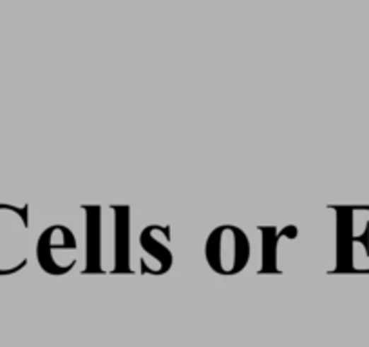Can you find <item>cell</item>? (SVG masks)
Listing matches in <instances>:
<instances>
[{
	"label": "cell",
	"instance_id": "cell-1",
	"mask_svg": "<svg viewBox=\"0 0 369 347\" xmlns=\"http://www.w3.org/2000/svg\"><path fill=\"white\" fill-rule=\"evenodd\" d=\"M28 206L0 203V277L15 275L28 266Z\"/></svg>",
	"mask_w": 369,
	"mask_h": 347
},
{
	"label": "cell",
	"instance_id": "cell-2",
	"mask_svg": "<svg viewBox=\"0 0 369 347\" xmlns=\"http://www.w3.org/2000/svg\"><path fill=\"white\" fill-rule=\"evenodd\" d=\"M250 241L241 228L234 225H221L210 232L205 245V257L210 270L216 274L238 275L250 261Z\"/></svg>",
	"mask_w": 369,
	"mask_h": 347
},
{
	"label": "cell",
	"instance_id": "cell-3",
	"mask_svg": "<svg viewBox=\"0 0 369 347\" xmlns=\"http://www.w3.org/2000/svg\"><path fill=\"white\" fill-rule=\"evenodd\" d=\"M37 259L45 274L60 277L76 266V237L64 225H51L37 242Z\"/></svg>",
	"mask_w": 369,
	"mask_h": 347
},
{
	"label": "cell",
	"instance_id": "cell-4",
	"mask_svg": "<svg viewBox=\"0 0 369 347\" xmlns=\"http://www.w3.org/2000/svg\"><path fill=\"white\" fill-rule=\"evenodd\" d=\"M336 213V271H351L353 268V206H335Z\"/></svg>",
	"mask_w": 369,
	"mask_h": 347
},
{
	"label": "cell",
	"instance_id": "cell-5",
	"mask_svg": "<svg viewBox=\"0 0 369 347\" xmlns=\"http://www.w3.org/2000/svg\"><path fill=\"white\" fill-rule=\"evenodd\" d=\"M116 212V268L115 271H132L129 268V206H115Z\"/></svg>",
	"mask_w": 369,
	"mask_h": 347
},
{
	"label": "cell",
	"instance_id": "cell-6",
	"mask_svg": "<svg viewBox=\"0 0 369 347\" xmlns=\"http://www.w3.org/2000/svg\"><path fill=\"white\" fill-rule=\"evenodd\" d=\"M86 212L89 213L87 217V259H89V266L86 271H102V264H100V242H102V233H100V208L98 206H87Z\"/></svg>",
	"mask_w": 369,
	"mask_h": 347
},
{
	"label": "cell",
	"instance_id": "cell-7",
	"mask_svg": "<svg viewBox=\"0 0 369 347\" xmlns=\"http://www.w3.org/2000/svg\"><path fill=\"white\" fill-rule=\"evenodd\" d=\"M264 233V246H263V271H279L277 270V248H279L281 237H297V226L290 225L286 228L281 230L279 233H275V228H263Z\"/></svg>",
	"mask_w": 369,
	"mask_h": 347
},
{
	"label": "cell",
	"instance_id": "cell-8",
	"mask_svg": "<svg viewBox=\"0 0 369 347\" xmlns=\"http://www.w3.org/2000/svg\"><path fill=\"white\" fill-rule=\"evenodd\" d=\"M154 232H156V225H151L144 230L141 233L140 242H141V248L147 252L148 257H152L154 261L160 264V275L165 274V271L170 270V266H172V254H170V249L167 246H163L161 242L156 241L154 237Z\"/></svg>",
	"mask_w": 369,
	"mask_h": 347
},
{
	"label": "cell",
	"instance_id": "cell-9",
	"mask_svg": "<svg viewBox=\"0 0 369 347\" xmlns=\"http://www.w3.org/2000/svg\"><path fill=\"white\" fill-rule=\"evenodd\" d=\"M351 242H353V245H355V242H361V245L364 246V249H365V257H369V220L365 223L364 232H362L358 237H355V235H353Z\"/></svg>",
	"mask_w": 369,
	"mask_h": 347
},
{
	"label": "cell",
	"instance_id": "cell-10",
	"mask_svg": "<svg viewBox=\"0 0 369 347\" xmlns=\"http://www.w3.org/2000/svg\"><path fill=\"white\" fill-rule=\"evenodd\" d=\"M362 208H364V210H369V206H362Z\"/></svg>",
	"mask_w": 369,
	"mask_h": 347
}]
</instances>
